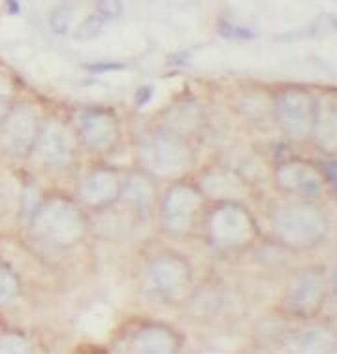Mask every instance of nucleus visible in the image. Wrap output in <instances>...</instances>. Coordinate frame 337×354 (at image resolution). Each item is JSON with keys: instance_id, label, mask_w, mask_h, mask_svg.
<instances>
[{"instance_id": "nucleus-1", "label": "nucleus", "mask_w": 337, "mask_h": 354, "mask_svg": "<svg viewBox=\"0 0 337 354\" xmlns=\"http://www.w3.org/2000/svg\"><path fill=\"white\" fill-rule=\"evenodd\" d=\"M30 230L49 245L72 247L85 234V217L68 200L51 198L36 205L30 215Z\"/></svg>"}, {"instance_id": "nucleus-2", "label": "nucleus", "mask_w": 337, "mask_h": 354, "mask_svg": "<svg viewBox=\"0 0 337 354\" xmlns=\"http://www.w3.org/2000/svg\"><path fill=\"white\" fill-rule=\"evenodd\" d=\"M140 155L145 168L161 177L177 176L187 170L190 164L189 145L174 130L147 138L140 147Z\"/></svg>"}, {"instance_id": "nucleus-3", "label": "nucleus", "mask_w": 337, "mask_h": 354, "mask_svg": "<svg viewBox=\"0 0 337 354\" xmlns=\"http://www.w3.org/2000/svg\"><path fill=\"white\" fill-rule=\"evenodd\" d=\"M40 127V117L33 104H15L0 123V149L10 157H30Z\"/></svg>"}, {"instance_id": "nucleus-4", "label": "nucleus", "mask_w": 337, "mask_h": 354, "mask_svg": "<svg viewBox=\"0 0 337 354\" xmlns=\"http://www.w3.org/2000/svg\"><path fill=\"white\" fill-rule=\"evenodd\" d=\"M75 149L74 132L59 121H49L40 127L30 157L46 168H64L74 160Z\"/></svg>"}, {"instance_id": "nucleus-5", "label": "nucleus", "mask_w": 337, "mask_h": 354, "mask_svg": "<svg viewBox=\"0 0 337 354\" xmlns=\"http://www.w3.org/2000/svg\"><path fill=\"white\" fill-rule=\"evenodd\" d=\"M275 225L279 236L290 245H311L324 234V217L309 205L284 207L277 213Z\"/></svg>"}, {"instance_id": "nucleus-6", "label": "nucleus", "mask_w": 337, "mask_h": 354, "mask_svg": "<svg viewBox=\"0 0 337 354\" xmlns=\"http://www.w3.org/2000/svg\"><path fill=\"white\" fill-rule=\"evenodd\" d=\"M190 281V272L187 262L172 254L156 259L149 266L143 281V288L151 298L168 300L181 294Z\"/></svg>"}, {"instance_id": "nucleus-7", "label": "nucleus", "mask_w": 337, "mask_h": 354, "mask_svg": "<svg viewBox=\"0 0 337 354\" xmlns=\"http://www.w3.org/2000/svg\"><path fill=\"white\" fill-rule=\"evenodd\" d=\"M200 204H202V194L189 185H177L170 189L162 204L164 228L174 236L187 234L194 225Z\"/></svg>"}, {"instance_id": "nucleus-8", "label": "nucleus", "mask_w": 337, "mask_h": 354, "mask_svg": "<svg viewBox=\"0 0 337 354\" xmlns=\"http://www.w3.org/2000/svg\"><path fill=\"white\" fill-rule=\"evenodd\" d=\"M251 218L237 205H223L215 209L209 221V234L219 247L243 245L251 236Z\"/></svg>"}, {"instance_id": "nucleus-9", "label": "nucleus", "mask_w": 337, "mask_h": 354, "mask_svg": "<svg viewBox=\"0 0 337 354\" xmlns=\"http://www.w3.org/2000/svg\"><path fill=\"white\" fill-rule=\"evenodd\" d=\"M80 136L89 151H108L119 136L117 119L106 109H85L80 113Z\"/></svg>"}, {"instance_id": "nucleus-10", "label": "nucleus", "mask_w": 337, "mask_h": 354, "mask_svg": "<svg viewBox=\"0 0 337 354\" xmlns=\"http://www.w3.org/2000/svg\"><path fill=\"white\" fill-rule=\"evenodd\" d=\"M122 183L111 170L93 171L80 187L81 202L89 207H108L121 196Z\"/></svg>"}, {"instance_id": "nucleus-11", "label": "nucleus", "mask_w": 337, "mask_h": 354, "mask_svg": "<svg viewBox=\"0 0 337 354\" xmlns=\"http://www.w3.org/2000/svg\"><path fill=\"white\" fill-rule=\"evenodd\" d=\"M279 121L290 136H305L313 123L311 100L302 93H289L279 100Z\"/></svg>"}, {"instance_id": "nucleus-12", "label": "nucleus", "mask_w": 337, "mask_h": 354, "mask_svg": "<svg viewBox=\"0 0 337 354\" xmlns=\"http://www.w3.org/2000/svg\"><path fill=\"white\" fill-rule=\"evenodd\" d=\"M179 339L174 330L166 326H145L129 341L127 354H177Z\"/></svg>"}, {"instance_id": "nucleus-13", "label": "nucleus", "mask_w": 337, "mask_h": 354, "mask_svg": "<svg viewBox=\"0 0 337 354\" xmlns=\"http://www.w3.org/2000/svg\"><path fill=\"white\" fill-rule=\"evenodd\" d=\"M324 296V283L318 275H304L292 286L286 296V306L296 313H311L315 311Z\"/></svg>"}, {"instance_id": "nucleus-14", "label": "nucleus", "mask_w": 337, "mask_h": 354, "mask_svg": "<svg viewBox=\"0 0 337 354\" xmlns=\"http://www.w3.org/2000/svg\"><path fill=\"white\" fill-rule=\"evenodd\" d=\"M279 181L290 192H298L304 196H318L322 185L317 171H313L305 164H286L279 170Z\"/></svg>"}, {"instance_id": "nucleus-15", "label": "nucleus", "mask_w": 337, "mask_h": 354, "mask_svg": "<svg viewBox=\"0 0 337 354\" xmlns=\"http://www.w3.org/2000/svg\"><path fill=\"white\" fill-rule=\"evenodd\" d=\"M121 196H125L130 207L136 209L140 215H147V213L153 212L155 189H153V183L147 176H140V174L130 176L122 185Z\"/></svg>"}, {"instance_id": "nucleus-16", "label": "nucleus", "mask_w": 337, "mask_h": 354, "mask_svg": "<svg viewBox=\"0 0 337 354\" xmlns=\"http://www.w3.org/2000/svg\"><path fill=\"white\" fill-rule=\"evenodd\" d=\"M334 335L322 328H311L292 335L289 348L294 354H328L334 348Z\"/></svg>"}, {"instance_id": "nucleus-17", "label": "nucleus", "mask_w": 337, "mask_h": 354, "mask_svg": "<svg viewBox=\"0 0 337 354\" xmlns=\"http://www.w3.org/2000/svg\"><path fill=\"white\" fill-rule=\"evenodd\" d=\"M21 296L19 275L6 264H0V307L12 306Z\"/></svg>"}, {"instance_id": "nucleus-18", "label": "nucleus", "mask_w": 337, "mask_h": 354, "mask_svg": "<svg viewBox=\"0 0 337 354\" xmlns=\"http://www.w3.org/2000/svg\"><path fill=\"white\" fill-rule=\"evenodd\" d=\"M0 354H36V345L30 337L21 332H2Z\"/></svg>"}, {"instance_id": "nucleus-19", "label": "nucleus", "mask_w": 337, "mask_h": 354, "mask_svg": "<svg viewBox=\"0 0 337 354\" xmlns=\"http://www.w3.org/2000/svg\"><path fill=\"white\" fill-rule=\"evenodd\" d=\"M15 85L6 74H0V123L15 106Z\"/></svg>"}, {"instance_id": "nucleus-20", "label": "nucleus", "mask_w": 337, "mask_h": 354, "mask_svg": "<svg viewBox=\"0 0 337 354\" xmlns=\"http://www.w3.org/2000/svg\"><path fill=\"white\" fill-rule=\"evenodd\" d=\"M72 17H74V8L70 4H62L49 15V27L55 35H66L68 28L72 25Z\"/></svg>"}, {"instance_id": "nucleus-21", "label": "nucleus", "mask_w": 337, "mask_h": 354, "mask_svg": "<svg viewBox=\"0 0 337 354\" xmlns=\"http://www.w3.org/2000/svg\"><path fill=\"white\" fill-rule=\"evenodd\" d=\"M15 185L8 174L0 170V213L10 212L15 205Z\"/></svg>"}, {"instance_id": "nucleus-22", "label": "nucleus", "mask_w": 337, "mask_h": 354, "mask_svg": "<svg viewBox=\"0 0 337 354\" xmlns=\"http://www.w3.org/2000/svg\"><path fill=\"white\" fill-rule=\"evenodd\" d=\"M102 25H104V19H102L100 15H91L87 19L83 21L80 25V28L75 30V38L78 40H93L96 36L100 35L102 30Z\"/></svg>"}, {"instance_id": "nucleus-23", "label": "nucleus", "mask_w": 337, "mask_h": 354, "mask_svg": "<svg viewBox=\"0 0 337 354\" xmlns=\"http://www.w3.org/2000/svg\"><path fill=\"white\" fill-rule=\"evenodd\" d=\"M96 10L102 19H117L122 14L121 0H96Z\"/></svg>"}, {"instance_id": "nucleus-24", "label": "nucleus", "mask_w": 337, "mask_h": 354, "mask_svg": "<svg viewBox=\"0 0 337 354\" xmlns=\"http://www.w3.org/2000/svg\"><path fill=\"white\" fill-rule=\"evenodd\" d=\"M336 283H337V272H336Z\"/></svg>"}]
</instances>
